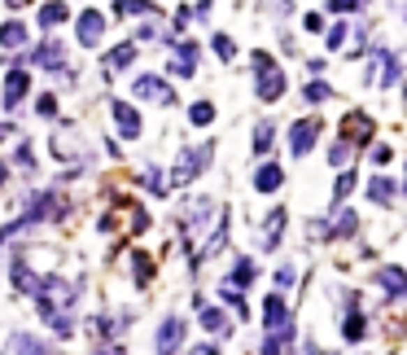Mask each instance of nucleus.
<instances>
[{"mask_svg":"<svg viewBox=\"0 0 407 355\" xmlns=\"http://www.w3.org/2000/svg\"><path fill=\"white\" fill-rule=\"evenodd\" d=\"M71 303H75V289L61 281V277H44L36 285V307L40 316L53 325V333H71L75 320H71Z\"/></svg>","mask_w":407,"mask_h":355,"instance_id":"f257e3e1","label":"nucleus"},{"mask_svg":"<svg viewBox=\"0 0 407 355\" xmlns=\"http://www.w3.org/2000/svg\"><path fill=\"white\" fill-rule=\"evenodd\" d=\"M254 66H258V96H263V101H276V96L285 92V79H281V71L272 66V57L263 53V48L254 53Z\"/></svg>","mask_w":407,"mask_h":355,"instance_id":"f03ea898","label":"nucleus"},{"mask_svg":"<svg viewBox=\"0 0 407 355\" xmlns=\"http://www.w3.org/2000/svg\"><path fill=\"white\" fill-rule=\"evenodd\" d=\"M206 163H210V145L184 150V154H180V163H175V171H171V184H188V180H193V175H198Z\"/></svg>","mask_w":407,"mask_h":355,"instance_id":"7ed1b4c3","label":"nucleus"},{"mask_svg":"<svg viewBox=\"0 0 407 355\" xmlns=\"http://www.w3.org/2000/svg\"><path fill=\"white\" fill-rule=\"evenodd\" d=\"M316 136H320V119H302V123L289 127V150H294V154H306V150L316 145Z\"/></svg>","mask_w":407,"mask_h":355,"instance_id":"20e7f679","label":"nucleus"},{"mask_svg":"<svg viewBox=\"0 0 407 355\" xmlns=\"http://www.w3.org/2000/svg\"><path fill=\"white\" fill-rule=\"evenodd\" d=\"M193 66H198V44H193V40H180V44H175V57H171V75L188 79Z\"/></svg>","mask_w":407,"mask_h":355,"instance_id":"39448f33","label":"nucleus"},{"mask_svg":"<svg viewBox=\"0 0 407 355\" xmlns=\"http://www.w3.org/2000/svg\"><path fill=\"white\" fill-rule=\"evenodd\" d=\"M184 342V320H167V325L158 329V355H175Z\"/></svg>","mask_w":407,"mask_h":355,"instance_id":"423d86ee","label":"nucleus"},{"mask_svg":"<svg viewBox=\"0 0 407 355\" xmlns=\"http://www.w3.org/2000/svg\"><path fill=\"white\" fill-rule=\"evenodd\" d=\"M101 31H105V18L96 9L79 13V44H96V40H101Z\"/></svg>","mask_w":407,"mask_h":355,"instance_id":"0eeeda50","label":"nucleus"},{"mask_svg":"<svg viewBox=\"0 0 407 355\" xmlns=\"http://www.w3.org/2000/svg\"><path fill=\"white\" fill-rule=\"evenodd\" d=\"M5 355H48V347L40 342L36 333H13L9 347H5Z\"/></svg>","mask_w":407,"mask_h":355,"instance_id":"6e6552de","label":"nucleus"},{"mask_svg":"<svg viewBox=\"0 0 407 355\" xmlns=\"http://www.w3.org/2000/svg\"><path fill=\"white\" fill-rule=\"evenodd\" d=\"M136 96H145V101H171V88L162 84L158 75H140L136 79Z\"/></svg>","mask_w":407,"mask_h":355,"instance_id":"1a4fd4ad","label":"nucleus"},{"mask_svg":"<svg viewBox=\"0 0 407 355\" xmlns=\"http://www.w3.org/2000/svg\"><path fill=\"white\" fill-rule=\"evenodd\" d=\"M341 136H346V145L350 140H368L372 136V119L368 115H346L341 119Z\"/></svg>","mask_w":407,"mask_h":355,"instance_id":"9d476101","label":"nucleus"},{"mask_svg":"<svg viewBox=\"0 0 407 355\" xmlns=\"http://www.w3.org/2000/svg\"><path fill=\"white\" fill-rule=\"evenodd\" d=\"M22 92H27V71H9V75H5V110L18 106Z\"/></svg>","mask_w":407,"mask_h":355,"instance_id":"9b49d317","label":"nucleus"},{"mask_svg":"<svg viewBox=\"0 0 407 355\" xmlns=\"http://www.w3.org/2000/svg\"><path fill=\"white\" fill-rule=\"evenodd\" d=\"M377 281L385 285V294L407 298V272H403V268H381V277H377Z\"/></svg>","mask_w":407,"mask_h":355,"instance_id":"f8f14e48","label":"nucleus"},{"mask_svg":"<svg viewBox=\"0 0 407 355\" xmlns=\"http://www.w3.org/2000/svg\"><path fill=\"white\" fill-rule=\"evenodd\" d=\"M114 123H119V132H123V136H140V119H136V110H132V106L114 101Z\"/></svg>","mask_w":407,"mask_h":355,"instance_id":"ddd939ff","label":"nucleus"},{"mask_svg":"<svg viewBox=\"0 0 407 355\" xmlns=\"http://www.w3.org/2000/svg\"><path fill=\"white\" fill-rule=\"evenodd\" d=\"M254 189H258V193H276V189H281V167H276V163L258 167V175H254Z\"/></svg>","mask_w":407,"mask_h":355,"instance_id":"4468645a","label":"nucleus"},{"mask_svg":"<svg viewBox=\"0 0 407 355\" xmlns=\"http://www.w3.org/2000/svg\"><path fill=\"white\" fill-rule=\"evenodd\" d=\"M22 40H27L22 22H5V27H0V44H5V48H22Z\"/></svg>","mask_w":407,"mask_h":355,"instance_id":"2eb2a0df","label":"nucleus"},{"mask_svg":"<svg viewBox=\"0 0 407 355\" xmlns=\"http://www.w3.org/2000/svg\"><path fill=\"white\" fill-rule=\"evenodd\" d=\"M132 57H136V44H119V48L105 57V71H119V66H127Z\"/></svg>","mask_w":407,"mask_h":355,"instance_id":"dca6fc26","label":"nucleus"},{"mask_svg":"<svg viewBox=\"0 0 407 355\" xmlns=\"http://www.w3.org/2000/svg\"><path fill=\"white\" fill-rule=\"evenodd\" d=\"M281 229H285V211H272V215H267V233H263V246H267V250L276 246V237H281Z\"/></svg>","mask_w":407,"mask_h":355,"instance_id":"f3484780","label":"nucleus"},{"mask_svg":"<svg viewBox=\"0 0 407 355\" xmlns=\"http://www.w3.org/2000/svg\"><path fill=\"white\" fill-rule=\"evenodd\" d=\"M202 325H206V333H223L228 329V316L215 312V307H202Z\"/></svg>","mask_w":407,"mask_h":355,"instance_id":"a211bd4d","label":"nucleus"},{"mask_svg":"<svg viewBox=\"0 0 407 355\" xmlns=\"http://www.w3.org/2000/svg\"><path fill=\"white\" fill-rule=\"evenodd\" d=\"M36 61H40V66H61V44H57V40H48L40 53H36Z\"/></svg>","mask_w":407,"mask_h":355,"instance_id":"6ab92c4d","label":"nucleus"},{"mask_svg":"<svg viewBox=\"0 0 407 355\" xmlns=\"http://www.w3.org/2000/svg\"><path fill=\"white\" fill-rule=\"evenodd\" d=\"M61 18H66V5H57V0H53V5H44V9H40V27H57Z\"/></svg>","mask_w":407,"mask_h":355,"instance_id":"aec40b11","label":"nucleus"},{"mask_svg":"<svg viewBox=\"0 0 407 355\" xmlns=\"http://www.w3.org/2000/svg\"><path fill=\"white\" fill-rule=\"evenodd\" d=\"M114 9H119L123 18H136V13H149L154 5H149V0H119V5H114Z\"/></svg>","mask_w":407,"mask_h":355,"instance_id":"412c9836","label":"nucleus"},{"mask_svg":"<svg viewBox=\"0 0 407 355\" xmlns=\"http://www.w3.org/2000/svg\"><path fill=\"white\" fill-rule=\"evenodd\" d=\"M188 119H193V123H198V127H206L210 119H215V110H210V101H198V106H193V110H188Z\"/></svg>","mask_w":407,"mask_h":355,"instance_id":"4be33fe9","label":"nucleus"},{"mask_svg":"<svg viewBox=\"0 0 407 355\" xmlns=\"http://www.w3.org/2000/svg\"><path fill=\"white\" fill-rule=\"evenodd\" d=\"M368 193H372L377 202H394V189H390V180H372V184H368Z\"/></svg>","mask_w":407,"mask_h":355,"instance_id":"5701e85b","label":"nucleus"},{"mask_svg":"<svg viewBox=\"0 0 407 355\" xmlns=\"http://www.w3.org/2000/svg\"><path fill=\"white\" fill-rule=\"evenodd\" d=\"M267 145H272V123H263V127L254 132V150H258V154H267Z\"/></svg>","mask_w":407,"mask_h":355,"instance_id":"b1692460","label":"nucleus"},{"mask_svg":"<svg viewBox=\"0 0 407 355\" xmlns=\"http://www.w3.org/2000/svg\"><path fill=\"white\" fill-rule=\"evenodd\" d=\"M215 53H219V57L228 61V57H237V44L228 40V36H215Z\"/></svg>","mask_w":407,"mask_h":355,"instance_id":"393cba45","label":"nucleus"},{"mask_svg":"<svg viewBox=\"0 0 407 355\" xmlns=\"http://www.w3.org/2000/svg\"><path fill=\"white\" fill-rule=\"evenodd\" d=\"M329 163H337V167H346V163H350V145H346V140H341L337 150L329 154Z\"/></svg>","mask_w":407,"mask_h":355,"instance_id":"a878e982","label":"nucleus"},{"mask_svg":"<svg viewBox=\"0 0 407 355\" xmlns=\"http://www.w3.org/2000/svg\"><path fill=\"white\" fill-rule=\"evenodd\" d=\"M346 338H350V342H360V338H364V320H360V316L346 320Z\"/></svg>","mask_w":407,"mask_h":355,"instance_id":"bb28decb","label":"nucleus"},{"mask_svg":"<svg viewBox=\"0 0 407 355\" xmlns=\"http://www.w3.org/2000/svg\"><path fill=\"white\" fill-rule=\"evenodd\" d=\"M329 92H333L329 84H306V101H324Z\"/></svg>","mask_w":407,"mask_h":355,"instance_id":"cd10ccee","label":"nucleus"},{"mask_svg":"<svg viewBox=\"0 0 407 355\" xmlns=\"http://www.w3.org/2000/svg\"><path fill=\"white\" fill-rule=\"evenodd\" d=\"M145 189H149V193H167V184H162L158 171H145Z\"/></svg>","mask_w":407,"mask_h":355,"instance_id":"c85d7f7f","label":"nucleus"},{"mask_svg":"<svg viewBox=\"0 0 407 355\" xmlns=\"http://www.w3.org/2000/svg\"><path fill=\"white\" fill-rule=\"evenodd\" d=\"M355 189V175H341V180H337V193H333V198L341 202V198H346V193Z\"/></svg>","mask_w":407,"mask_h":355,"instance_id":"c756f323","label":"nucleus"},{"mask_svg":"<svg viewBox=\"0 0 407 355\" xmlns=\"http://www.w3.org/2000/svg\"><path fill=\"white\" fill-rule=\"evenodd\" d=\"M337 233H355V215H350V211L337 215Z\"/></svg>","mask_w":407,"mask_h":355,"instance_id":"7c9ffc66","label":"nucleus"},{"mask_svg":"<svg viewBox=\"0 0 407 355\" xmlns=\"http://www.w3.org/2000/svg\"><path fill=\"white\" fill-rule=\"evenodd\" d=\"M53 110H57L53 96H40V115H44V119H53Z\"/></svg>","mask_w":407,"mask_h":355,"instance_id":"2f4dec72","label":"nucleus"},{"mask_svg":"<svg viewBox=\"0 0 407 355\" xmlns=\"http://www.w3.org/2000/svg\"><path fill=\"white\" fill-rule=\"evenodd\" d=\"M341 40H346V27H333V31H329V48H337Z\"/></svg>","mask_w":407,"mask_h":355,"instance_id":"473e14b6","label":"nucleus"},{"mask_svg":"<svg viewBox=\"0 0 407 355\" xmlns=\"http://www.w3.org/2000/svg\"><path fill=\"white\" fill-rule=\"evenodd\" d=\"M360 0H333V13H346V9H355Z\"/></svg>","mask_w":407,"mask_h":355,"instance_id":"72a5a7b5","label":"nucleus"},{"mask_svg":"<svg viewBox=\"0 0 407 355\" xmlns=\"http://www.w3.org/2000/svg\"><path fill=\"white\" fill-rule=\"evenodd\" d=\"M193 355H219V351L215 347H202V351H193Z\"/></svg>","mask_w":407,"mask_h":355,"instance_id":"f704fd0d","label":"nucleus"},{"mask_svg":"<svg viewBox=\"0 0 407 355\" xmlns=\"http://www.w3.org/2000/svg\"><path fill=\"white\" fill-rule=\"evenodd\" d=\"M9 5H13V9H18V5H22V0H9Z\"/></svg>","mask_w":407,"mask_h":355,"instance_id":"c9c22d12","label":"nucleus"},{"mask_svg":"<svg viewBox=\"0 0 407 355\" xmlns=\"http://www.w3.org/2000/svg\"><path fill=\"white\" fill-rule=\"evenodd\" d=\"M0 180H5V163H0Z\"/></svg>","mask_w":407,"mask_h":355,"instance_id":"e433bc0d","label":"nucleus"}]
</instances>
